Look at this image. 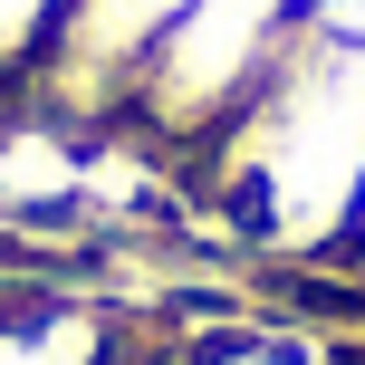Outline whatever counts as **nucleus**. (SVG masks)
Returning <instances> with one entry per match:
<instances>
[{
  "instance_id": "nucleus-3",
  "label": "nucleus",
  "mask_w": 365,
  "mask_h": 365,
  "mask_svg": "<svg viewBox=\"0 0 365 365\" xmlns=\"http://www.w3.org/2000/svg\"><path fill=\"white\" fill-rule=\"evenodd\" d=\"M182 10H192V0H68L58 29H48V48H38V68L68 77V87H135V68L154 58V38H164Z\"/></svg>"
},
{
  "instance_id": "nucleus-4",
  "label": "nucleus",
  "mask_w": 365,
  "mask_h": 365,
  "mask_svg": "<svg viewBox=\"0 0 365 365\" xmlns=\"http://www.w3.org/2000/svg\"><path fill=\"white\" fill-rule=\"evenodd\" d=\"M115 327L87 308H10L0 317V365H106Z\"/></svg>"
},
{
  "instance_id": "nucleus-7",
  "label": "nucleus",
  "mask_w": 365,
  "mask_h": 365,
  "mask_svg": "<svg viewBox=\"0 0 365 365\" xmlns=\"http://www.w3.org/2000/svg\"><path fill=\"white\" fill-rule=\"evenodd\" d=\"M250 365H298V356H250Z\"/></svg>"
},
{
  "instance_id": "nucleus-8",
  "label": "nucleus",
  "mask_w": 365,
  "mask_h": 365,
  "mask_svg": "<svg viewBox=\"0 0 365 365\" xmlns=\"http://www.w3.org/2000/svg\"><path fill=\"white\" fill-rule=\"evenodd\" d=\"M356 240H365V202H356Z\"/></svg>"
},
{
  "instance_id": "nucleus-2",
  "label": "nucleus",
  "mask_w": 365,
  "mask_h": 365,
  "mask_svg": "<svg viewBox=\"0 0 365 365\" xmlns=\"http://www.w3.org/2000/svg\"><path fill=\"white\" fill-rule=\"evenodd\" d=\"M289 29L298 19L279 10V0H192V10L154 38V58L135 68L125 106L145 115L154 135H173V145H221L231 115L259 96V77H269V58H279Z\"/></svg>"
},
{
  "instance_id": "nucleus-1",
  "label": "nucleus",
  "mask_w": 365,
  "mask_h": 365,
  "mask_svg": "<svg viewBox=\"0 0 365 365\" xmlns=\"http://www.w3.org/2000/svg\"><path fill=\"white\" fill-rule=\"evenodd\" d=\"M240 182V221L259 240L289 250H327L356 240V202H365V38L298 19L279 38L259 96L231 115L221 135Z\"/></svg>"
},
{
  "instance_id": "nucleus-5",
  "label": "nucleus",
  "mask_w": 365,
  "mask_h": 365,
  "mask_svg": "<svg viewBox=\"0 0 365 365\" xmlns=\"http://www.w3.org/2000/svg\"><path fill=\"white\" fill-rule=\"evenodd\" d=\"M58 10H68V0H0V68H10V58H38V48H48Z\"/></svg>"
},
{
  "instance_id": "nucleus-6",
  "label": "nucleus",
  "mask_w": 365,
  "mask_h": 365,
  "mask_svg": "<svg viewBox=\"0 0 365 365\" xmlns=\"http://www.w3.org/2000/svg\"><path fill=\"white\" fill-rule=\"evenodd\" d=\"M106 365H164V356H125V346H106Z\"/></svg>"
}]
</instances>
